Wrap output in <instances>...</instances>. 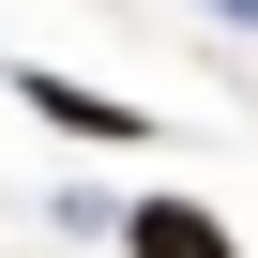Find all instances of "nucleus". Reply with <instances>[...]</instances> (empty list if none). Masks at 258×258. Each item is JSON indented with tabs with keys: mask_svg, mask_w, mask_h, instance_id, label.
Returning <instances> with one entry per match:
<instances>
[{
	"mask_svg": "<svg viewBox=\"0 0 258 258\" xmlns=\"http://www.w3.org/2000/svg\"><path fill=\"white\" fill-rule=\"evenodd\" d=\"M137 258H228V228H213V213H182V198H167V213H137Z\"/></svg>",
	"mask_w": 258,
	"mask_h": 258,
	"instance_id": "f257e3e1",
	"label": "nucleus"
},
{
	"mask_svg": "<svg viewBox=\"0 0 258 258\" xmlns=\"http://www.w3.org/2000/svg\"><path fill=\"white\" fill-rule=\"evenodd\" d=\"M31 106H46V121H76V137H121V106H106V91H61V76H31Z\"/></svg>",
	"mask_w": 258,
	"mask_h": 258,
	"instance_id": "f03ea898",
	"label": "nucleus"
}]
</instances>
